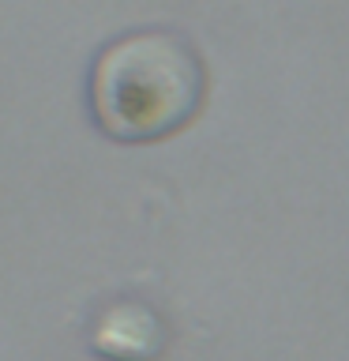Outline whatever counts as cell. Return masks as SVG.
Instances as JSON below:
<instances>
[{"label":"cell","instance_id":"6da1fadb","mask_svg":"<svg viewBox=\"0 0 349 361\" xmlns=\"http://www.w3.org/2000/svg\"><path fill=\"white\" fill-rule=\"evenodd\" d=\"M207 102V64L184 34L146 27L106 42L90 61L87 106L117 143H162Z\"/></svg>","mask_w":349,"mask_h":361},{"label":"cell","instance_id":"7a4b0ae2","mask_svg":"<svg viewBox=\"0 0 349 361\" xmlns=\"http://www.w3.org/2000/svg\"><path fill=\"white\" fill-rule=\"evenodd\" d=\"M90 350L106 361H158L169 350V324L143 298L109 301L90 324Z\"/></svg>","mask_w":349,"mask_h":361}]
</instances>
